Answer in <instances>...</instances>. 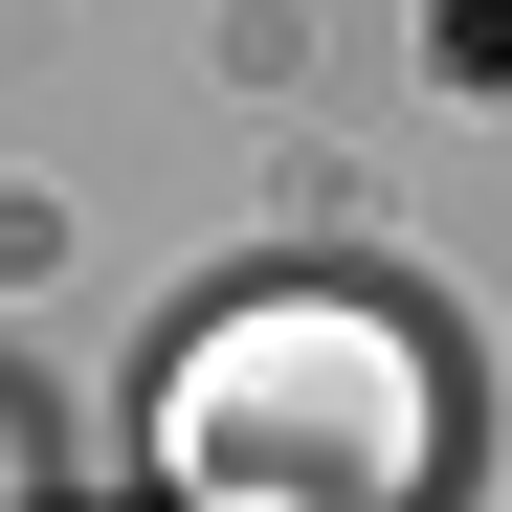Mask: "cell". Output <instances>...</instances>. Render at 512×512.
<instances>
[{"mask_svg": "<svg viewBox=\"0 0 512 512\" xmlns=\"http://www.w3.org/2000/svg\"><path fill=\"white\" fill-rule=\"evenodd\" d=\"M179 512H446L468 490V334L401 268H245L156 357Z\"/></svg>", "mask_w": 512, "mask_h": 512, "instance_id": "cell-1", "label": "cell"}]
</instances>
